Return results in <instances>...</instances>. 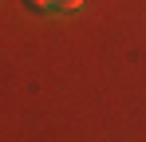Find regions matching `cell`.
Segmentation results:
<instances>
[{
  "label": "cell",
  "instance_id": "6da1fadb",
  "mask_svg": "<svg viewBox=\"0 0 146 142\" xmlns=\"http://www.w3.org/2000/svg\"><path fill=\"white\" fill-rule=\"evenodd\" d=\"M28 12H36V16H51L55 12V0H24Z\"/></svg>",
  "mask_w": 146,
  "mask_h": 142
},
{
  "label": "cell",
  "instance_id": "7a4b0ae2",
  "mask_svg": "<svg viewBox=\"0 0 146 142\" xmlns=\"http://www.w3.org/2000/svg\"><path fill=\"white\" fill-rule=\"evenodd\" d=\"M87 0H55V12H79Z\"/></svg>",
  "mask_w": 146,
  "mask_h": 142
}]
</instances>
